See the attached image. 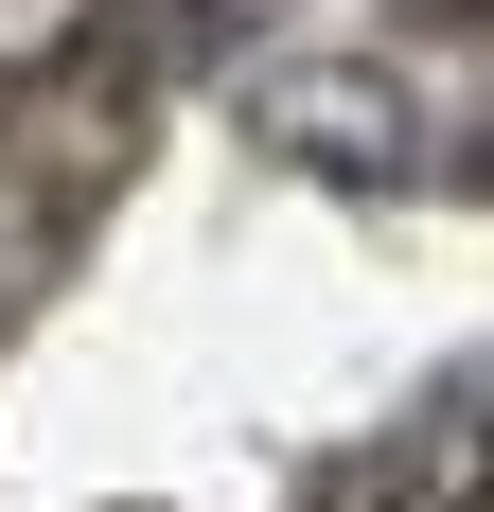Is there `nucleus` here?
<instances>
[{"mask_svg":"<svg viewBox=\"0 0 494 512\" xmlns=\"http://www.w3.org/2000/svg\"><path fill=\"white\" fill-rule=\"evenodd\" d=\"M247 142H265V159H300V177H353V195H406V177H442V124L406 106V71H353V53L247 71Z\"/></svg>","mask_w":494,"mask_h":512,"instance_id":"obj_1","label":"nucleus"},{"mask_svg":"<svg viewBox=\"0 0 494 512\" xmlns=\"http://www.w3.org/2000/svg\"><path fill=\"white\" fill-rule=\"evenodd\" d=\"M89 18H106V0H0V89L71 71V53H89Z\"/></svg>","mask_w":494,"mask_h":512,"instance_id":"obj_2","label":"nucleus"}]
</instances>
